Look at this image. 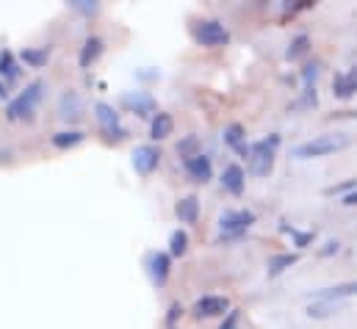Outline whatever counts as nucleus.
I'll list each match as a JSON object with an SVG mask.
<instances>
[{
    "label": "nucleus",
    "mask_w": 357,
    "mask_h": 329,
    "mask_svg": "<svg viewBox=\"0 0 357 329\" xmlns=\"http://www.w3.org/2000/svg\"><path fill=\"white\" fill-rule=\"evenodd\" d=\"M349 147V136L347 133H324V136H316L299 147H294V158L299 161H307V158H324V155H333V153H341Z\"/></svg>",
    "instance_id": "f257e3e1"
},
{
    "label": "nucleus",
    "mask_w": 357,
    "mask_h": 329,
    "mask_svg": "<svg viewBox=\"0 0 357 329\" xmlns=\"http://www.w3.org/2000/svg\"><path fill=\"white\" fill-rule=\"evenodd\" d=\"M42 94H45V83L42 81L28 83L14 100H8V105H6V119H8V122L31 119L33 111H36V105H39V100H42Z\"/></svg>",
    "instance_id": "f03ea898"
},
{
    "label": "nucleus",
    "mask_w": 357,
    "mask_h": 329,
    "mask_svg": "<svg viewBox=\"0 0 357 329\" xmlns=\"http://www.w3.org/2000/svg\"><path fill=\"white\" fill-rule=\"evenodd\" d=\"M277 147H280V136H277V133H271L268 139H261V141L250 144L247 164H250V171H252L255 177H268V174H271Z\"/></svg>",
    "instance_id": "7ed1b4c3"
},
{
    "label": "nucleus",
    "mask_w": 357,
    "mask_h": 329,
    "mask_svg": "<svg viewBox=\"0 0 357 329\" xmlns=\"http://www.w3.org/2000/svg\"><path fill=\"white\" fill-rule=\"evenodd\" d=\"M94 119H97V128H100V136L108 141V144H119L128 139V128L122 125L119 114L114 105L108 102H94Z\"/></svg>",
    "instance_id": "20e7f679"
},
{
    "label": "nucleus",
    "mask_w": 357,
    "mask_h": 329,
    "mask_svg": "<svg viewBox=\"0 0 357 329\" xmlns=\"http://www.w3.org/2000/svg\"><path fill=\"white\" fill-rule=\"evenodd\" d=\"M255 224L252 211H225L219 216V241H236L247 236V230Z\"/></svg>",
    "instance_id": "39448f33"
},
{
    "label": "nucleus",
    "mask_w": 357,
    "mask_h": 329,
    "mask_svg": "<svg viewBox=\"0 0 357 329\" xmlns=\"http://www.w3.org/2000/svg\"><path fill=\"white\" fill-rule=\"evenodd\" d=\"M191 33H194V42L202 47H225L230 42V31L219 20H199L191 28Z\"/></svg>",
    "instance_id": "423d86ee"
},
{
    "label": "nucleus",
    "mask_w": 357,
    "mask_h": 329,
    "mask_svg": "<svg viewBox=\"0 0 357 329\" xmlns=\"http://www.w3.org/2000/svg\"><path fill=\"white\" fill-rule=\"evenodd\" d=\"M119 102H122V108H128L139 119H147V116L158 114V102H155V97L150 91H122Z\"/></svg>",
    "instance_id": "0eeeda50"
},
{
    "label": "nucleus",
    "mask_w": 357,
    "mask_h": 329,
    "mask_svg": "<svg viewBox=\"0 0 357 329\" xmlns=\"http://www.w3.org/2000/svg\"><path fill=\"white\" fill-rule=\"evenodd\" d=\"M130 164L136 169V174L150 177V174L161 166V150H158L155 144H139V147L133 150V155H130Z\"/></svg>",
    "instance_id": "6e6552de"
},
{
    "label": "nucleus",
    "mask_w": 357,
    "mask_h": 329,
    "mask_svg": "<svg viewBox=\"0 0 357 329\" xmlns=\"http://www.w3.org/2000/svg\"><path fill=\"white\" fill-rule=\"evenodd\" d=\"M147 274L155 288H164L172 274V254L169 252H150L147 254Z\"/></svg>",
    "instance_id": "1a4fd4ad"
},
{
    "label": "nucleus",
    "mask_w": 357,
    "mask_h": 329,
    "mask_svg": "<svg viewBox=\"0 0 357 329\" xmlns=\"http://www.w3.org/2000/svg\"><path fill=\"white\" fill-rule=\"evenodd\" d=\"M84 114H86V102H84V97H81L75 89L61 91V97H59V116L67 119V122H81Z\"/></svg>",
    "instance_id": "9d476101"
},
{
    "label": "nucleus",
    "mask_w": 357,
    "mask_h": 329,
    "mask_svg": "<svg viewBox=\"0 0 357 329\" xmlns=\"http://www.w3.org/2000/svg\"><path fill=\"white\" fill-rule=\"evenodd\" d=\"M230 313V299L227 296H202L194 302V316L197 319H216V316H227Z\"/></svg>",
    "instance_id": "9b49d317"
},
{
    "label": "nucleus",
    "mask_w": 357,
    "mask_h": 329,
    "mask_svg": "<svg viewBox=\"0 0 357 329\" xmlns=\"http://www.w3.org/2000/svg\"><path fill=\"white\" fill-rule=\"evenodd\" d=\"M183 169H185V174H188L194 183H208V180H211V174H213V164H211V158H208V155H202V153H197L194 158H185V161H183Z\"/></svg>",
    "instance_id": "f8f14e48"
},
{
    "label": "nucleus",
    "mask_w": 357,
    "mask_h": 329,
    "mask_svg": "<svg viewBox=\"0 0 357 329\" xmlns=\"http://www.w3.org/2000/svg\"><path fill=\"white\" fill-rule=\"evenodd\" d=\"M244 185H247V174H244V169L238 164H230L222 171V188H225L227 194L238 197V194L244 191Z\"/></svg>",
    "instance_id": "ddd939ff"
},
{
    "label": "nucleus",
    "mask_w": 357,
    "mask_h": 329,
    "mask_svg": "<svg viewBox=\"0 0 357 329\" xmlns=\"http://www.w3.org/2000/svg\"><path fill=\"white\" fill-rule=\"evenodd\" d=\"M222 139H225V144L230 147V150H236L238 155H250V144H247V133H244V128L238 125V122H233V125H227L225 128V133H222Z\"/></svg>",
    "instance_id": "4468645a"
},
{
    "label": "nucleus",
    "mask_w": 357,
    "mask_h": 329,
    "mask_svg": "<svg viewBox=\"0 0 357 329\" xmlns=\"http://www.w3.org/2000/svg\"><path fill=\"white\" fill-rule=\"evenodd\" d=\"M333 94L338 100H349L352 94H357V67H352L349 72H338L333 78Z\"/></svg>",
    "instance_id": "2eb2a0df"
},
{
    "label": "nucleus",
    "mask_w": 357,
    "mask_h": 329,
    "mask_svg": "<svg viewBox=\"0 0 357 329\" xmlns=\"http://www.w3.org/2000/svg\"><path fill=\"white\" fill-rule=\"evenodd\" d=\"M102 50H105V42L100 36H86V42H84V47L78 53V67L81 70H89L91 64L102 56Z\"/></svg>",
    "instance_id": "dca6fc26"
},
{
    "label": "nucleus",
    "mask_w": 357,
    "mask_h": 329,
    "mask_svg": "<svg viewBox=\"0 0 357 329\" xmlns=\"http://www.w3.org/2000/svg\"><path fill=\"white\" fill-rule=\"evenodd\" d=\"M172 130H175V119H172V114L158 111V114L150 119V139H153V141H164V139H169Z\"/></svg>",
    "instance_id": "f3484780"
},
{
    "label": "nucleus",
    "mask_w": 357,
    "mask_h": 329,
    "mask_svg": "<svg viewBox=\"0 0 357 329\" xmlns=\"http://www.w3.org/2000/svg\"><path fill=\"white\" fill-rule=\"evenodd\" d=\"M175 216L180 219V224H194V222L199 219V199H197L194 194H188V197L178 199V205H175Z\"/></svg>",
    "instance_id": "a211bd4d"
},
{
    "label": "nucleus",
    "mask_w": 357,
    "mask_h": 329,
    "mask_svg": "<svg viewBox=\"0 0 357 329\" xmlns=\"http://www.w3.org/2000/svg\"><path fill=\"white\" fill-rule=\"evenodd\" d=\"M84 139H86L84 130H61V133H56V136L50 139V144H53L56 150H73V147L84 144Z\"/></svg>",
    "instance_id": "6ab92c4d"
},
{
    "label": "nucleus",
    "mask_w": 357,
    "mask_h": 329,
    "mask_svg": "<svg viewBox=\"0 0 357 329\" xmlns=\"http://www.w3.org/2000/svg\"><path fill=\"white\" fill-rule=\"evenodd\" d=\"M347 296H357V280L335 285V288H324L321 293H316V299H327V302H338V299H347Z\"/></svg>",
    "instance_id": "aec40b11"
},
{
    "label": "nucleus",
    "mask_w": 357,
    "mask_h": 329,
    "mask_svg": "<svg viewBox=\"0 0 357 329\" xmlns=\"http://www.w3.org/2000/svg\"><path fill=\"white\" fill-rule=\"evenodd\" d=\"M299 260V254H294V252H285V254H274V257H268V277H280L285 268H291L294 263Z\"/></svg>",
    "instance_id": "412c9836"
},
{
    "label": "nucleus",
    "mask_w": 357,
    "mask_h": 329,
    "mask_svg": "<svg viewBox=\"0 0 357 329\" xmlns=\"http://www.w3.org/2000/svg\"><path fill=\"white\" fill-rule=\"evenodd\" d=\"M0 78L3 81H17L20 78V64H17V59H14L11 50H3L0 53Z\"/></svg>",
    "instance_id": "4be33fe9"
},
{
    "label": "nucleus",
    "mask_w": 357,
    "mask_h": 329,
    "mask_svg": "<svg viewBox=\"0 0 357 329\" xmlns=\"http://www.w3.org/2000/svg\"><path fill=\"white\" fill-rule=\"evenodd\" d=\"M47 59H50V47H25V50H22V61H25L28 67H33V70L45 67Z\"/></svg>",
    "instance_id": "5701e85b"
},
{
    "label": "nucleus",
    "mask_w": 357,
    "mask_h": 329,
    "mask_svg": "<svg viewBox=\"0 0 357 329\" xmlns=\"http://www.w3.org/2000/svg\"><path fill=\"white\" fill-rule=\"evenodd\" d=\"M307 50H310V39H307V33H299V36H294V42L288 45L285 59H288V61H296V59H302Z\"/></svg>",
    "instance_id": "b1692460"
},
{
    "label": "nucleus",
    "mask_w": 357,
    "mask_h": 329,
    "mask_svg": "<svg viewBox=\"0 0 357 329\" xmlns=\"http://www.w3.org/2000/svg\"><path fill=\"white\" fill-rule=\"evenodd\" d=\"M188 252V233L185 230H175L169 236V254L172 257H183Z\"/></svg>",
    "instance_id": "393cba45"
},
{
    "label": "nucleus",
    "mask_w": 357,
    "mask_h": 329,
    "mask_svg": "<svg viewBox=\"0 0 357 329\" xmlns=\"http://www.w3.org/2000/svg\"><path fill=\"white\" fill-rule=\"evenodd\" d=\"M330 313H338V302H327V299H316L310 307H307V316L313 319H324Z\"/></svg>",
    "instance_id": "a878e982"
},
{
    "label": "nucleus",
    "mask_w": 357,
    "mask_h": 329,
    "mask_svg": "<svg viewBox=\"0 0 357 329\" xmlns=\"http://www.w3.org/2000/svg\"><path fill=\"white\" fill-rule=\"evenodd\" d=\"M197 147H199V139H197V136H185V139H180L175 150H178L180 158L185 161V158H194V155H197Z\"/></svg>",
    "instance_id": "bb28decb"
},
{
    "label": "nucleus",
    "mask_w": 357,
    "mask_h": 329,
    "mask_svg": "<svg viewBox=\"0 0 357 329\" xmlns=\"http://www.w3.org/2000/svg\"><path fill=\"white\" fill-rule=\"evenodd\" d=\"M280 230H282L285 236H291V238H294V247H299V249H305L313 241V233H299L296 227H288V224H282Z\"/></svg>",
    "instance_id": "cd10ccee"
},
{
    "label": "nucleus",
    "mask_w": 357,
    "mask_h": 329,
    "mask_svg": "<svg viewBox=\"0 0 357 329\" xmlns=\"http://www.w3.org/2000/svg\"><path fill=\"white\" fill-rule=\"evenodd\" d=\"M307 8H313V0H285L282 3V14H299V11H307Z\"/></svg>",
    "instance_id": "c85d7f7f"
},
{
    "label": "nucleus",
    "mask_w": 357,
    "mask_h": 329,
    "mask_svg": "<svg viewBox=\"0 0 357 329\" xmlns=\"http://www.w3.org/2000/svg\"><path fill=\"white\" fill-rule=\"evenodd\" d=\"M319 102V97H316V86H305V91H302V97L294 102V108H313Z\"/></svg>",
    "instance_id": "c756f323"
},
{
    "label": "nucleus",
    "mask_w": 357,
    "mask_h": 329,
    "mask_svg": "<svg viewBox=\"0 0 357 329\" xmlns=\"http://www.w3.org/2000/svg\"><path fill=\"white\" fill-rule=\"evenodd\" d=\"M70 6H73L75 11H81V14H86V17L100 11V3H94V0H73Z\"/></svg>",
    "instance_id": "7c9ffc66"
},
{
    "label": "nucleus",
    "mask_w": 357,
    "mask_h": 329,
    "mask_svg": "<svg viewBox=\"0 0 357 329\" xmlns=\"http://www.w3.org/2000/svg\"><path fill=\"white\" fill-rule=\"evenodd\" d=\"M352 191H357V180H347V183H341V185H330L324 194H330V197H333V194H344V197H347V194H352Z\"/></svg>",
    "instance_id": "2f4dec72"
},
{
    "label": "nucleus",
    "mask_w": 357,
    "mask_h": 329,
    "mask_svg": "<svg viewBox=\"0 0 357 329\" xmlns=\"http://www.w3.org/2000/svg\"><path fill=\"white\" fill-rule=\"evenodd\" d=\"M316 78H319V61H313V64H307V67L302 70V81H305V86H316Z\"/></svg>",
    "instance_id": "473e14b6"
},
{
    "label": "nucleus",
    "mask_w": 357,
    "mask_h": 329,
    "mask_svg": "<svg viewBox=\"0 0 357 329\" xmlns=\"http://www.w3.org/2000/svg\"><path fill=\"white\" fill-rule=\"evenodd\" d=\"M183 316V307H180L178 302L169 307V316H167V329H175V324H178V319Z\"/></svg>",
    "instance_id": "72a5a7b5"
},
{
    "label": "nucleus",
    "mask_w": 357,
    "mask_h": 329,
    "mask_svg": "<svg viewBox=\"0 0 357 329\" xmlns=\"http://www.w3.org/2000/svg\"><path fill=\"white\" fill-rule=\"evenodd\" d=\"M238 316H241V310H230V313L225 316V321H222L219 329H236L238 327Z\"/></svg>",
    "instance_id": "f704fd0d"
},
{
    "label": "nucleus",
    "mask_w": 357,
    "mask_h": 329,
    "mask_svg": "<svg viewBox=\"0 0 357 329\" xmlns=\"http://www.w3.org/2000/svg\"><path fill=\"white\" fill-rule=\"evenodd\" d=\"M333 252H338V241H327V247L321 249V254H333Z\"/></svg>",
    "instance_id": "c9c22d12"
},
{
    "label": "nucleus",
    "mask_w": 357,
    "mask_h": 329,
    "mask_svg": "<svg viewBox=\"0 0 357 329\" xmlns=\"http://www.w3.org/2000/svg\"><path fill=\"white\" fill-rule=\"evenodd\" d=\"M344 205H349V208L357 205V191H352V194H347V197H344Z\"/></svg>",
    "instance_id": "e433bc0d"
},
{
    "label": "nucleus",
    "mask_w": 357,
    "mask_h": 329,
    "mask_svg": "<svg viewBox=\"0 0 357 329\" xmlns=\"http://www.w3.org/2000/svg\"><path fill=\"white\" fill-rule=\"evenodd\" d=\"M0 97H3V100L8 97V91H6V86H3V83H0Z\"/></svg>",
    "instance_id": "4c0bfd02"
}]
</instances>
